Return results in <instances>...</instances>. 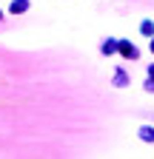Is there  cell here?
I'll list each match as a JSON object with an SVG mask.
<instances>
[{
	"label": "cell",
	"instance_id": "ba28073f",
	"mask_svg": "<svg viewBox=\"0 0 154 159\" xmlns=\"http://www.w3.org/2000/svg\"><path fill=\"white\" fill-rule=\"evenodd\" d=\"M151 51H154V40H151Z\"/></svg>",
	"mask_w": 154,
	"mask_h": 159
},
{
	"label": "cell",
	"instance_id": "52a82bcc",
	"mask_svg": "<svg viewBox=\"0 0 154 159\" xmlns=\"http://www.w3.org/2000/svg\"><path fill=\"white\" fill-rule=\"evenodd\" d=\"M148 77H151V80H154V66H148Z\"/></svg>",
	"mask_w": 154,
	"mask_h": 159
},
{
	"label": "cell",
	"instance_id": "3957f363",
	"mask_svg": "<svg viewBox=\"0 0 154 159\" xmlns=\"http://www.w3.org/2000/svg\"><path fill=\"white\" fill-rule=\"evenodd\" d=\"M140 31L151 37V34H154V23H151V20H143V23H140Z\"/></svg>",
	"mask_w": 154,
	"mask_h": 159
},
{
	"label": "cell",
	"instance_id": "6da1fadb",
	"mask_svg": "<svg viewBox=\"0 0 154 159\" xmlns=\"http://www.w3.org/2000/svg\"><path fill=\"white\" fill-rule=\"evenodd\" d=\"M120 54H123V57H128V60H137V48L128 46V43H120Z\"/></svg>",
	"mask_w": 154,
	"mask_h": 159
},
{
	"label": "cell",
	"instance_id": "7a4b0ae2",
	"mask_svg": "<svg viewBox=\"0 0 154 159\" xmlns=\"http://www.w3.org/2000/svg\"><path fill=\"white\" fill-rule=\"evenodd\" d=\"M140 139H143V142H154V128L151 125H143L140 128Z\"/></svg>",
	"mask_w": 154,
	"mask_h": 159
},
{
	"label": "cell",
	"instance_id": "5b68a950",
	"mask_svg": "<svg viewBox=\"0 0 154 159\" xmlns=\"http://www.w3.org/2000/svg\"><path fill=\"white\" fill-rule=\"evenodd\" d=\"M114 48H117L114 43H103V54H114Z\"/></svg>",
	"mask_w": 154,
	"mask_h": 159
},
{
	"label": "cell",
	"instance_id": "8992f818",
	"mask_svg": "<svg viewBox=\"0 0 154 159\" xmlns=\"http://www.w3.org/2000/svg\"><path fill=\"white\" fill-rule=\"evenodd\" d=\"M114 83H117V85H126V74H123V71H117V77H114Z\"/></svg>",
	"mask_w": 154,
	"mask_h": 159
},
{
	"label": "cell",
	"instance_id": "277c9868",
	"mask_svg": "<svg viewBox=\"0 0 154 159\" xmlns=\"http://www.w3.org/2000/svg\"><path fill=\"white\" fill-rule=\"evenodd\" d=\"M26 6H29L26 0H14V3H12V11H14V14H17V11H26Z\"/></svg>",
	"mask_w": 154,
	"mask_h": 159
}]
</instances>
